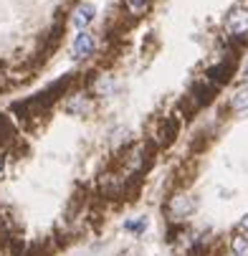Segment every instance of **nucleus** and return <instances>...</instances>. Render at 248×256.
<instances>
[{
  "mask_svg": "<svg viewBox=\"0 0 248 256\" xmlns=\"http://www.w3.org/2000/svg\"><path fill=\"white\" fill-rule=\"evenodd\" d=\"M226 33L231 41H246V36H248V3H236L228 10Z\"/></svg>",
  "mask_w": 248,
  "mask_h": 256,
  "instance_id": "1",
  "label": "nucleus"
},
{
  "mask_svg": "<svg viewBox=\"0 0 248 256\" xmlns=\"http://www.w3.org/2000/svg\"><path fill=\"white\" fill-rule=\"evenodd\" d=\"M198 208V200L190 196V193H175L167 198V216H170V221H185V218H190Z\"/></svg>",
  "mask_w": 248,
  "mask_h": 256,
  "instance_id": "2",
  "label": "nucleus"
},
{
  "mask_svg": "<svg viewBox=\"0 0 248 256\" xmlns=\"http://www.w3.org/2000/svg\"><path fill=\"white\" fill-rule=\"evenodd\" d=\"M91 109H94L91 92H84V89L68 94V99L63 102V112L71 117H86V114H91Z\"/></svg>",
  "mask_w": 248,
  "mask_h": 256,
  "instance_id": "3",
  "label": "nucleus"
},
{
  "mask_svg": "<svg viewBox=\"0 0 248 256\" xmlns=\"http://www.w3.org/2000/svg\"><path fill=\"white\" fill-rule=\"evenodd\" d=\"M94 51H96V36L91 30H81L74 38V44H71V56H74L76 61L94 56Z\"/></svg>",
  "mask_w": 248,
  "mask_h": 256,
  "instance_id": "4",
  "label": "nucleus"
},
{
  "mask_svg": "<svg viewBox=\"0 0 248 256\" xmlns=\"http://www.w3.org/2000/svg\"><path fill=\"white\" fill-rule=\"evenodd\" d=\"M94 16H96V8H94V3L84 0V3H79V6L74 8V13H71V26H74V28L81 33V30H86V28L91 26Z\"/></svg>",
  "mask_w": 248,
  "mask_h": 256,
  "instance_id": "5",
  "label": "nucleus"
},
{
  "mask_svg": "<svg viewBox=\"0 0 248 256\" xmlns=\"http://www.w3.org/2000/svg\"><path fill=\"white\" fill-rule=\"evenodd\" d=\"M177 132H180V124H177L175 117H165L160 124H157V132H155V142L160 144V148H170V144L175 142Z\"/></svg>",
  "mask_w": 248,
  "mask_h": 256,
  "instance_id": "6",
  "label": "nucleus"
},
{
  "mask_svg": "<svg viewBox=\"0 0 248 256\" xmlns=\"http://www.w3.org/2000/svg\"><path fill=\"white\" fill-rule=\"evenodd\" d=\"M114 89H117V82L112 74H99L91 82V94H96V96H109Z\"/></svg>",
  "mask_w": 248,
  "mask_h": 256,
  "instance_id": "7",
  "label": "nucleus"
},
{
  "mask_svg": "<svg viewBox=\"0 0 248 256\" xmlns=\"http://www.w3.org/2000/svg\"><path fill=\"white\" fill-rule=\"evenodd\" d=\"M228 106H231V112H238V114H246V112H248V84L238 86V89L231 94Z\"/></svg>",
  "mask_w": 248,
  "mask_h": 256,
  "instance_id": "8",
  "label": "nucleus"
},
{
  "mask_svg": "<svg viewBox=\"0 0 248 256\" xmlns=\"http://www.w3.org/2000/svg\"><path fill=\"white\" fill-rule=\"evenodd\" d=\"M122 6H124V10H127L129 18H142V16L150 13L152 0H122Z\"/></svg>",
  "mask_w": 248,
  "mask_h": 256,
  "instance_id": "9",
  "label": "nucleus"
},
{
  "mask_svg": "<svg viewBox=\"0 0 248 256\" xmlns=\"http://www.w3.org/2000/svg\"><path fill=\"white\" fill-rule=\"evenodd\" d=\"M231 251H233L236 256H246V254H248V234L236 231L233 238H231Z\"/></svg>",
  "mask_w": 248,
  "mask_h": 256,
  "instance_id": "10",
  "label": "nucleus"
},
{
  "mask_svg": "<svg viewBox=\"0 0 248 256\" xmlns=\"http://www.w3.org/2000/svg\"><path fill=\"white\" fill-rule=\"evenodd\" d=\"M147 228V218H137V221H127L124 224V231H132V234H142Z\"/></svg>",
  "mask_w": 248,
  "mask_h": 256,
  "instance_id": "11",
  "label": "nucleus"
},
{
  "mask_svg": "<svg viewBox=\"0 0 248 256\" xmlns=\"http://www.w3.org/2000/svg\"><path fill=\"white\" fill-rule=\"evenodd\" d=\"M5 165H8V150L3 148V144H0V172L5 170Z\"/></svg>",
  "mask_w": 248,
  "mask_h": 256,
  "instance_id": "12",
  "label": "nucleus"
},
{
  "mask_svg": "<svg viewBox=\"0 0 248 256\" xmlns=\"http://www.w3.org/2000/svg\"><path fill=\"white\" fill-rule=\"evenodd\" d=\"M236 231H241V234H248V213L241 218V221H238V228Z\"/></svg>",
  "mask_w": 248,
  "mask_h": 256,
  "instance_id": "13",
  "label": "nucleus"
},
{
  "mask_svg": "<svg viewBox=\"0 0 248 256\" xmlns=\"http://www.w3.org/2000/svg\"><path fill=\"white\" fill-rule=\"evenodd\" d=\"M243 76L248 79V61H246V66H243Z\"/></svg>",
  "mask_w": 248,
  "mask_h": 256,
  "instance_id": "14",
  "label": "nucleus"
}]
</instances>
